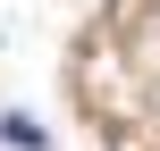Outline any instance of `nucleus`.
Listing matches in <instances>:
<instances>
[{
    "instance_id": "obj_1",
    "label": "nucleus",
    "mask_w": 160,
    "mask_h": 151,
    "mask_svg": "<svg viewBox=\"0 0 160 151\" xmlns=\"http://www.w3.org/2000/svg\"><path fill=\"white\" fill-rule=\"evenodd\" d=\"M0 134H8V143H17V151H42V126H34L25 109H8V118H0Z\"/></svg>"
}]
</instances>
